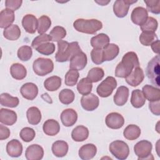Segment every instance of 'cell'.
Masks as SVG:
<instances>
[{"instance_id":"obj_1","label":"cell","mask_w":160,"mask_h":160,"mask_svg":"<svg viewBox=\"0 0 160 160\" xmlns=\"http://www.w3.org/2000/svg\"><path fill=\"white\" fill-rule=\"evenodd\" d=\"M138 66H139V62L136 53L133 51L128 52L117 65L115 69V76L118 78H125L132 72L134 68Z\"/></svg>"},{"instance_id":"obj_2","label":"cell","mask_w":160,"mask_h":160,"mask_svg":"<svg viewBox=\"0 0 160 160\" xmlns=\"http://www.w3.org/2000/svg\"><path fill=\"white\" fill-rule=\"evenodd\" d=\"M58 48L55 59L59 62L70 61L74 56L82 51L79 43L76 41L69 43L68 41L61 40L58 42Z\"/></svg>"},{"instance_id":"obj_3","label":"cell","mask_w":160,"mask_h":160,"mask_svg":"<svg viewBox=\"0 0 160 160\" xmlns=\"http://www.w3.org/2000/svg\"><path fill=\"white\" fill-rule=\"evenodd\" d=\"M74 28L78 32L94 34L102 28V23L96 19H78L73 23Z\"/></svg>"},{"instance_id":"obj_4","label":"cell","mask_w":160,"mask_h":160,"mask_svg":"<svg viewBox=\"0 0 160 160\" xmlns=\"http://www.w3.org/2000/svg\"><path fill=\"white\" fill-rule=\"evenodd\" d=\"M159 54L152 58L149 61L146 70V74L149 81L158 88H159Z\"/></svg>"},{"instance_id":"obj_5","label":"cell","mask_w":160,"mask_h":160,"mask_svg":"<svg viewBox=\"0 0 160 160\" xmlns=\"http://www.w3.org/2000/svg\"><path fill=\"white\" fill-rule=\"evenodd\" d=\"M32 68L37 75L44 76L53 71L54 64L51 59L39 58L33 62Z\"/></svg>"},{"instance_id":"obj_6","label":"cell","mask_w":160,"mask_h":160,"mask_svg":"<svg viewBox=\"0 0 160 160\" xmlns=\"http://www.w3.org/2000/svg\"><path fill=\"white\" fill-rule=\"evenodd\" d=\"M110 152L118 159L124 160L129 154V148L126 142L121 140H116L110 143Z\"/></svg>"},{"instance_id":"obj_7","label":"cell","mask_w":160,"mask_h":160,"mask_svg":"<svg viewBox=\"0 0 160 160\" xmlns=\"http://www.w3.org/2000/svg\"><path fill=\"white\" fill-rule=\"evenodd\" d=\"M117 86V81L112 76H108L97 87L96 92L102 98L109 97Z\"/></svg>"},{"instance_id":"obj_8","label":"cell","mask_w":160,"mask_h":160,"mask_svg":"<svg viewBox=\"0 0 160 160\" xmlns=\"http://www.w3.org/2000/svg\"><path fill=\"white\" fill-rule=\"evenodd\" d=\"M152 143L147 140H141L138 142L134 146V151L138 159H151L152 156Z\"/></svg>"},{"instance_id":"obj_9","label":"cell","mask_w":160,"mask_h":160,"mask_svg":"<svg viewBox=\"0 0 160 160\" xmlns=\"http://www.w3.org/2000/svg\"><path fill=\"white\" fill-rule=\"evenodd\" d=\"M136 2L137 0H117L113 4V12L118 18H124L128 14L130 6Z\"/></svg>"},{"instance_id":"obj_10","label":"cell","mask_w":160,"mask_h":160,"mask_svg":"<svg viewBox=\"0 0 160 160\" xmlns=\"http://www.w3.org/2000/svg\"><path fill=\"white\" fill-rule=\"evenodd\" d=\"M81 104L82 108L88 111L95 110L99 104V98L92 93L82 96L81 99Z\"/></svg>"},{"instance_id":"obj_11","label":"cell","mask_w":160,"mask_h":160,"mask_svg":"<svg viewBox=\"0 0 160 160\" xmlns=\"http://www.w3.org/2000/svg\"><path fill=\"white\" fill-rule=\"evenodd\" d=\"M106 126L113 129H118L122 127L124 124L123 116L116 112H112L108 114L105 119Z\"/></svg>"},{"instance_id":"obj_12","label":"cell","mask_w":160,"mask_h":160,"mask_svg":"<svg viewBox=\"0 0 160 160\" xmlns=\"http://www.w3.org/2000/svg\"><path fill=\"white\" fill-rule=\"evenodd\" d=\"M144 74L143 70L139 66L134 68L132 72L125 78L126 82L132 87L139 85L144 80Z\"/></svg>"},{"instance_id":"obj_13","label":"cell","mask_w":160,"mask_h":160,"mask_svg":"<svg viewBox=\"0 0 160 160\" xmlns=\"http://www.w3.org/2000/svg\"><path fill=\"white\" fill-rule=\"evenodd\" d=\"M22 26L25 31L29 34H34L38 29V19L31 14L25 15L22 19Z\"/></svg>"},{"instance_id":"obj_14","label":"cell","mask_w":160,"mask_h":160,"mask_svg":"<svg viewBox=\"0 0 160 160\" xmlns=\"http://www.w3.org/2000/svg\"><path fill=\"white\" fill-rule=\"evenodd\" d=\"M148 18V12L146 9L143 7L138 6L135 8L131 14L132 22L138 26H141Z\"/></svg>"},{"instance_id":"obj_15","label":"cell","mask_w":160,"mask_h":160,"mask_svg":"<svg viewBox=\"0 0 160 160\" xmlns=\"http://www.w3.org/2000/svg\"><path fill=\"white\" fill-rule=\"evenodd\" d=\"M88 58L86 54L82 51L74 56L70 60L69 68L77 71L82 70L86 66Z\"/></svg>"},{"instance_id":"obj_16","label":"cell","mask_w":160,"mask_h":160,"mask_svg":"<svg viewBox=\"0 0 160 160\" xmlns=\"http://www.w3.org/2000/svg\"><path fill=\"white\" fill-rule=\"evenodd\" d=\"M43 148L37 144L29 146L25 152V156L28 160H40L43 158Z\"/></svg>"},{"instance_id":"obj_17","label":"cell","mask_w":160,"mask_h":160,"mask_svg":"<svg viewBox=\"0 0 160 160\" xmlns=\"http://www.w3.org/2000/svg\"><path fill=\"white\" fill-rule=\"evenodd\" d=\"M20 92L24 98L31 101L36 98L38 94V88L32 82H26L21 86Z\"/></svg>"},{"instance_id":"obj_18","label":"cell","mask_w":160,"mask_h":160,"mask_svg":"<svg viewBox=\"0 0 160 160\" xmlns=\"http://www.w3.org/2000/svg\"><path fill=\"white\" fill-rule=\"evenodd\" d=\"M61 120L64 126H72L78 120V114L73 109H66L61 114Z\"/></svg>"},{"instance_id":"obj_19","label":"cell","mask_w":160,"mask_h":160,"mask_svg":"<svg viewBox=\"0 0 160 160\" xmlns=\"http://www.w3.org/2000/svg\"><path fill=\"white\" fill-rule=\"evenodd\" d=\"M17 114L15 111L8 109L1 108L0 109V122L8 126H12L17 121Z\"/></svg>"},{"instance_id":"obj_20","label":"cell","mask_w":160,"mask_h":160,"mask_svg":"<svg viewBox=\"0 0 160 160\" xmlns=\"http://www.w3.org/2000/svg\"><path fill=\"white\" fill-rule=\"evenodd\" d=\"M6 152L8 155L12 158L19 157L22 152V145L18 139L9 141L6 145Z\"/></svg>"},{"instance_id":"obj_21","label":"cell","mask_w":160,"mask_h":160,"mask_svg":"<svg viewBox=\"0 0 160 160\" xmlns=\"http://www.w3.org/2000/svg\"><path fill=\"white\" fill-rule=\"evenodd\" d=\"M97 152L96 146L91 143L86 144L82 146L79 149L78 154L81 159L83 160H89L92 159Z\"/></svg>"},{"instance_id":"obj_22","label":"cell","mask_w":160,"mask_h":160,"mask_svg":"<svg viewBox=\"0 0 160 160\" xmlns=\"http://www.w3.org/2000/svg\"><path fill=\"white\" fill-rule=\"evenodd\" d=\"M129 98V89L124 86H119L115 94L114 95L113 100L116 105L122 106L124 105Z\"/></svg>"},{"instance_id":"obj_23","label":"cell","mask_w":160,"mask_h":160,"mask_svg":"<svg viewBox=\"0 0 160 160\" xmlns=\"http://www.w3.org/2000/svg\"><path fill=\"white\" fill-rule=\"evenodd\" d=\"M14 19L15 15L13 11L6 8L2 9L0 12V28L6 29L10 26L14 21Z\"/></svg>"},{"instance_id":"obj_24","label":"cell","mask_w":160,"mask_h":160,"mask_svg":"<svg viewBox=\"0 0 160 160\" xmlns=\"http://www.w3.org/2000/svg\"><path fill=\"white\" fill-rule=\"evenodd\" d=\"M142 92L149 101L160 100V89L152 85L146 84L142 87Z\"/></svg>"},{"instance_id":"obj_25","label":"cell","mask_w":160,"mask_h":160,"mask_svg":"<svg viewBox=\"0 0 160 160\" xmlns=\"http://www.w3.org/2000/svg\"><path fill=\"white\" fill-rule=\"evenodd\" d=\"M43 132L48 136H56L60 131V125L59 122L52 119L46 120L42 126Z\"/></svg>"},{"instance_id":"obj_26","label":"cell","mask_w":160,"mask_h":160,"mask_svg":"<svg viewBox=\"0 0 160 160\" xmlns=\"http://www.w3.org/2000/svg\"><path fill=\"white\" fill-rule=\"evenodd\" d=\"M68 144L66 141L61 140H58L53 142L51 147L53 154L58 158L65 156L68 153Z\"/></svg>"},{"instance_id":"obj_27","label":"cell","mask_w":160,"mask_h":160,"mask_svg":"<svg viewBox=\"0 0 160 160\" xmlns=\"http://www.w3.org/2000/svg\"><path fill=\"white\" fill-rule=\"evenodd\" d=\"M109 38L104 33H100L91 39V45L93 49H103L109 44Z\"/></svg>"},{"instance_id":"obj_28","label":"cell","mask_w":160,"mask_h":160,"mask_svg":"<svg viewBox=\"0 0 160 160\" xmlns=\"http://www.w3.org/2000/svg\"><path fill=\"white\" fill-rule=\"evenodd\" d=\"M104 61H110L115 59L119 52V46L114 43H109L102 49Z\"/></svg>"},{"instance_id":"obj_29","label":"cell","mask_w":160,"mask_h":160,"mask_svg":"<svg viewBox=\"0 0 160 160\" xmlns=\"http://www.w3.org/2000/svg\"><path fill=\"white\" fill-rule=\"evenodd\" d=\"M89 136L88 129L82 125L78 126L73 129L71 132L72 139L76 142H82L88 139Z\"/></svg>"},{"instance_id":"obj_30","label":"cell","mask_w":160,"mask_h":160,"mask_svg":"<svg viewBox=\"0 0 160 160\" xmlns=\"http://www.w3.org/2000/svg\"><path fill=\"white\" fill-rule=\"evenodd\" d=\"M11 76L17 80H22L26 78L27 70L26 68L20 63H14L10 68Z\"/></svg>"},{"instance_id":"obj_31","label":"cell","mask_w":160,"mask_h":160,"mask_svg":"<svg viewBox=\"0 0 160 160\" xmlns=\"http://www.w3.org/2000/svg\"><path fill=\"white\" fill-rule=\"evenodd\" d=\"M26 116L28 122L31 125H37L41 120V112L40 110L35 106L28 108L26 112Z\"/></svg>"},{"instance_id":"obj_32","label":"cell","mask_w":160,"mask_h":160,"mask_svg":"<svg viewBox=\"0 0 160 160\" xmlns=\"http://www.w3.org/2000/svg\"><path fill=\"white\" fill-rule=\"evenodd\" d=\"M146 102V98L140 89H134L132 91L131 97V104L135 108L142 107Z\"/></svg>"},{"instance_id":"obj_33","label":"cell","mask_w":160,"mask_h":160,"mask_svg":"<svg viewBox=\"0 0 160 160\" xmlns=\"http://www.w3.org/2000/svg\"><path fill=\"white\" fill-rule=\"evenodd\" d=\"M141 132V129L139 126L135 124H129L124 129L123 135L126 139L133 141L140 136Z\"/></svg>"},{"instance_id":"obj_34","label":"cell","mask_w":160,"mask_h":160,"mask_svg":"<svg viewBox=\"0 0 160 160\" xmlns=\"http://www.w3.org/2000/svg\"><path fill=\"white\" fill-rule=\"evenodd\" d=\"M21 29L16 24H12L3 31L4 37L9 41H16L21 36Z\"/></svg>"},{"instance_id":"obj_35","label":"cell","mask_w":160,"mask_h":160,"mask_svg":"<svg viewBox=\"0 0 160 160\" xmlns=\"http://www.w3.org/2000/svg\"><path fill=\"white\" fill-rule=\"evenodd\" d=\"M0 103L2 106L16 108L19 105V100L18 97H13L8 93L4 92L0 96Z\"/></svg>"},{"instance_id":"obj_36","label":"cell","mask_w":160,"mask_h":160,"mask_svg":"<svg viewBox=\"0 0 160 160\" xmlns=\"http://www.w3.org/2000/svg\"><path fill=\"white\" fill-rule=\"evenodd\" d=\"M61 86V79L57 76H52L47 78L44 82L45 89L49 91H57Z\"/></svg>"},{"instance_id":"obj_37","label":"cell","mask_w":160,"mask_h":160,"mask_svg":"<svg viewBox=\"0 0 160 160\" xmlns=\"http://www.w3.org/2000/svg\"><path fill=\"white\" fill-rule=\"evenodd\" d=\"M92 89V82L87 78H82L77 85V89L79 94L86 95L91 93Z\"/></svg>"},{"instance_id":"obj_38","label":"cell","mask_w":160,"mask_h":160,"mask_svg":"<svg viewBox=\"0 0 160 160\" xmlns=\"http://www.w3.org/2000/svg\"><path fill=\"white\" fill-rule=\"evenodd\" d=\"M75 98L74 92L69 89H63L59 94V99L60 102L65 105L72 103Z\"/></svg>"},{"instance_id":"obj_39","label":"cell","mask_w":160,"mask_h":160,"mask_svg":"<svg viewBox=\"0 0 160 160\" xmlns=\"http://www.w3.org/2000/svg\"><path fill=\"white\" fill-rule=\"evenodd\" d=\"M104 76V70L101 68L95 67L89 71L87 78H88L92 82H97L101 80Z\"/></svg>"},{"instance_id":"obj_40","label":"cell","mask_w":160,"mask_h":160,"mask_svg":"<svg viewBox=\"0 0 160 160\" xmlns=\"http://www.w3.org/2000/svg\"><path fill=\"white\" fill-rule=\"evenodd\" d=\"M49 35L51 37V39L52 41L59 42L66 37V30L62 26H56L54 27L50 31Z\"/></svg>"},{"instance_id":"obj_41","label":"cell","mask_w":160,"mask_h":160,"mask_svg":"<svg viewBox=\"0 0 160 160\" xmlns=\"http://www.w3.org/2000/svg\"><path fill=\"white\" fill-rule=\"evenodd\" d=\"M51 20L49 17L46 15L41 16L38 19V32L39 34H44L51 27Z\"/></svg>"},{"instance_id":"obj_42","label":"cell","mask_w":160,"mask_h":160,"mask_svg":"<svg viewBox=\"0 0 160 160\" xmlns=\"http://www.w3.org/2000/svg\"><path fill=\"white\" fill-rule=\"evenodd\" d=\"M158 36L153 32H142L139 36L140 42L146 46H151V44L158 40Z\"/></svg>"},{"instance_id":"obj_43","label":"cell","mask_w":160,"mask_h":160,"mask_svg":"<svg viewBox=\"0 0 160 160\" xmlns=\"http://www.w3.org/2000/svg\"><path fill=\"white\" fill-rule=\"evenodd\" d=\"M158 26V22L157 20L152 17L148 16V19L144 22V23L140 26V28L142 32H155V31L157 30Z\"/></svg>"},{"instance_id":"obj_44","label":"cell","mask_w":160,"mask_h":160,"mask_svg":"<svg viewBox=\"0 0 160 160\" xmlns=\"http://www.w3.org/2000/svg\"><path fill=\"white\" fill-rule=\"evenodd\" d=\"M79 77V74L78 71L70 69L65 75V84L68 86H74L76 84Z\"/></svg>"},{"instance_id":"obj_45","label":"cell","mask_w":160,"mask_h":160,"mask_svg":"<svg viewBox=\"0 0 160 160\" xmlns=\"http://www.w3.org/2000/svg\"><path fill=\"white\" fill-rule=\"evenodd\" d=\"M18 58L22 61H28L32 55V50L31 47L29 46H22L20 47L17 52Z\"/></svg>"},{"instance_id":"obj_46","label":"cell","mask_w":160,"mask_h":160,"mask_svg":"<svg viewBox=\"0 0 160 160\" xmlns=\"http://www.w3.org/2000/svg\"><path fill=\"white\" fill-rule=\"evenodd\" d=\"M55 49L56 47L54 43L47 42L39 45L35 49L41 54L49 56L54 53Z\"/></svg>"},{"instance_id":"obj_47","label":"cell","mask_w":160,"mask_h":160,"mask_svg":"<svg viewBox=\"0 0 160 160\" xmlns=\"http://www.w3.org/2000/svg\"><path fill=\"white\" fill-rule=\"evenodd\" d=\"M35 131L29 127H25L22 128L19 132V136L21 139L26 142L32 141L35 138Z\"/></svg>"},{"instance_id":"obj_48","label":"cell","mask_w":160,"mask_h":160,"mask_svg":"<svg viewBox=\"0 0 160 160\" xmlns=\"http://www.w3.org/2000/svg\"><path fill=\"white\" fill-rule=\"evenodd\" d=\"M144 1L146 4L147 11L155 14H159L160 13L159 0H144Z\"/></svg>"},{"instance_id":"obj_49","label":"cell","mask_w":160,"mask_h":160,"mask_svg":"<svg viewBox=\"0 0 160 160\" xmlns=\"http://www.w3.org/2000/svg\"><path fill=\"white\" fill-rule=\"evenodd\" d=\"M51 41H52V39H51V37L50 36V35L44 33V34H40V35L38 36L37 37H36L32 40L31 46L33 48L36 49L39 45H41L43 43L47 42H49Z\"/></svg>"},{"instance_id":"obj_50","label":"cell","mask_w":160,"mask_h":160,"mask_svg":"<svg viewBox=\"0 0 160 160\" xmlns=\"http://www.w3.org/2000/svg\"><path fill=\"white\" fill-rule=\"evenodd\" d=\"M92 61L96 64H101L104 61L102 49H93L91 52Z\"/></svg>"},{"instance_id":"obj_51","label":"cell","mask_w":160,"mask_h":160,"mask_svg":"<svg viewBox=\"0 0 160 160\" xmlns=\"http://www.w3.org/2000/svg\"><path fill=\"white\" fill-rule=\"evenodd\" d=\"M22 3V1L21 0H6L5 1V6L6 9L14 11L21 7Z\"/></svg>"},{"instance_id":"obj_52","label":"cell","mask_w":160,"mask_h":160,"mask_svg":"<svg viewBox=\"0 0 160 160\" xmlns=\"http://www.w3.org/2000/svg\"><path fill=\"white\" fill-rule=\"evenodd\" d=\"M160 100L149 101V108L151 112L156 116L160 115Z\"/></svg>"},{"instance_id":"obj_53","label":"cell","mask_w":160,"mask_h":160,"mask_svg":"<svg viewBox=\"0 0 160 160\" xmlns=\"http://www.w3.org/2000/svg\"><path fill=\"white\" fill-rule=\"evenodd\" d=\"M10 136V130L2 124L0 125V140L8 139Z\"/></svg>"},{"instance_id":"obj_54","label":"cell","mask_w":160,"mask_h":160,"mask_svg":"<svg viewBox=\"0 0 160 160\" xmlns=\"http://www.w3.org/2000/svg\"><path fill=\"white\" fill-rule=\"evenodd\" d=\"M151 49L154 52L159 54V40L158 39L151 44Z\"/></svg>"},{"instance_id":"obj_55","label":"cell","mask_w":160,"mask_h":160,"mask_svg":"<svg viewBox=\"0 0 160 160\" xmlns=\"http://www.w3.org/2000/svg\"><path fill=\"white\" fill-rule=\"evenodd\" d=\"M111 1H96V2L97 3H98L99 4L101 5V6H106V4H108Z\"/></svg>"}]
</instances>
